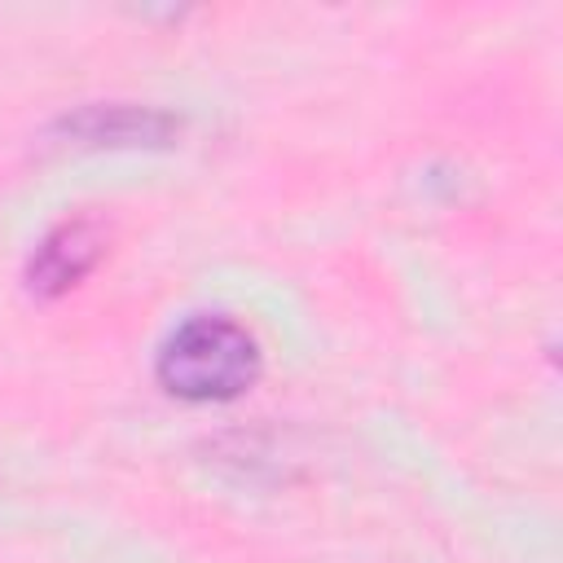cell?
<instances>
[{"label": "cell", "mask_w": 563, "mask_h": 563, "mask_svg": "<svg viewBox=\"0 0 563 563\" xmlns=\"http://www.w3.org/2000/svg\"><path fill=\"white\" fill-rule=\"evenodd\" d=\"M154 374L176 400H233L260 378V343L233 317H189L158 347Z\"/></svg>", "instance_id": "6da1fadb"}, {"label": "cell", "mask_w": 563, "mask_h": 563, "mask_svg": "<svg viewBox=\"0 0 563 563\" xmlns=\"http://www.w3.org/2000/svg\"><path fill=\"white\" fill-rule=\"evenodd\" d=\"M180 119L158 110V106H136V101H92L57 119V136L70 145L88 150H132V145H167L176 141Z\"/></svg>", "instance_id": "7a4b0ae2"}, {"label": "cell", "mask_w": 563, "mask_h": 563, "mask_svg": "<svg viewBox=\"0 0 563 563\" xmlns=\"http://www.w3.org/2000/svg\"><path fill=\"white\" fill-rule=\"evenodd\" d=\"M101 251H106V233H101L97 220H88V216L62 220L53 233L40 238V246L26 260V286H31V295H44V299L66 295L70 286H79L97 268Z\"/></svg>", "instance_id": "3957f363"}]
</instances>
